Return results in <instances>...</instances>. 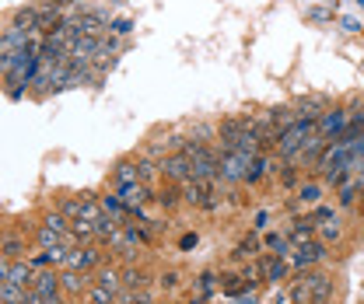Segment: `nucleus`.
<instances>
[{"label":"nucleus","instance_id":"1","mask_svg":"<svg viewBox=\"0 0 364 304\" xmlns=\"http://www.w3.org/2000/svg\"><path fill=\"white\" fill-rule=\"evenodd\" d=\"M333 294V276L326 269H301V276L294 280L291 287V301L294 304H316V301H326Z\"/></svg>","mask_w":364,"mask_h":304},{"label":"nucleus","instance_id":"2","mask_svg":"<svg viewBox=\"0 0 364 304\" xmlns=\"http://www.w3.org/2000/svg\"><path fill=\"white\" fill-rule=\"evenodd\" d=\"M316 133H318L316 119H294L287 130L280 133V140H277V154H280L284 161H298V154L312 143Z\"/></svg>","mask_w":364,"mask_h":304},{"label":"nucleus","instance_id":"3","mask_svg":"<svg viewBox=\"0 0 364 304\" xmlns=\"http://www.w3.org/2000/svg\"><path fill=\"white\" fill-rule=\"evenodd\" d=\"M182 200L189 207H200V210H218L221 207V196H218V178H189L182 185Z\"/></svg>","mask_w":364,"mask_h":304},{"label":"nucleus","instance_id":"4","mask_svg":"<svg viewBox=\"0 0 364 304\" xmlns=\"http://www.w3.org/2000/svg\"><path fill=\"white\" fill-rule=\"evenodd\" d=\"M256 158H259V154H256ZM249 165H252V158H249L245 151H238V147L225 151V147H221V182H245Z\"/></svg>","mask_w":364,"mask_h":304},{"label":"nucleus","instance_id":"5","mask_svg":"<svg viewBox=\"0 0 364 304\" xmlns=\"http://www.w3.org/2000/svg\"><path fill=\"white\" fill-rule=\"evenodd\" d=\"M291 259V266L294 269H312V266H318V262L326 259V241H305V245H294V252L287 256Z\"/></svg>","mask_w":364,"mask_h":304},{"label":"nucleus","instance_id":"6","mask_svg":"<svg viewBox=\"0 0 364 304\" xmlns=\"http://www.w3.org/2000/svg\"><path fill=\"white\" fill-rule=\"evenodd\" d=\"M116 196L123 200V207L130 210V214H140L154 196H151V189L144 185V182H130V185H116Z\"/></svg>","mask_w":364,"mask_h":304},{"label":"nucleus","instance_id":"7","mask_svg":"<svg viewBox=\"0 0 364 304\" xmlns=\"http://www.w3.org/2000/svg\"><path fill=\"white\" fill-rule=\"evenodd\" d=\"M102 266V252L95 245H85V249H70L67 259H63V269H81V273H95Z\"/></svg>","mask_w":364,"mask_h":304},{"label":"nucleus","instance_id":"8","mask_svg":"<svg viewBox=\"0 0 364 304\" xmlns=\"http://www.w3.org/2000/svg\"><path fill=\"white\" fill-rule=\"evenodd\" d=\"M350 119H354V116H350L347 109H329V112L318 119V133H322L326 140H340L343 130L350 126Z\"/></svg>","mask_w":364,"mask_h":304},{"label":"nucleus","instance_id":"9","mask_svg":"<svg viewBox=\"0 0 364 304\" xmlns=\"http://www.w3.org/2000/svg\"><path fill=\"white\" fill-rule=\"evenodd\" d=\"M161 172H165V178H172V182L186 185V182L193 178V161H189L186 151H176V154H168V158L161 161Z\"/></svg>","mask_w":364,"mask_h":304},{"label":"nucleus","instance_id":"10","mask_svg":"<svg viewBox=\"0 0 364 304\" xmlns=\"http://www.w3.org/2000/svg\"><path fill=\"white\" fill-rule=\"evenodd\" d=\"M60 283H63V294H67V298H81V294L91 291L95 276H91V273H81V269H63V273H60Z\"/></svg>","mask_w":364,"mask_h":304},{"label":"nucleus","instance_id":"11","mask_svg":"<svg viewBox=\"0 0 364 304\" xmlns=\"http://www.w3.org/2000/svg\"><path fill=\"white\" fill-rule=\"evenodd\" d=\"M28 291H39V294H49V298H63L60 273H53V269H36V280H32Z\"/></svg>","mask_w":364,"mask_h":304},{"label":"nucleus","instance_id":"12","mask_svg":"<svg viewBox=\"0 0 364 304\" xmlns=\"http://www.w3.org/2000/svg\"><path fill=\"white\" fill-rule=\"evenodd\" d=\"M95 283L116 298V294L123 291V269H119V266H98V269H95Z\"/></svg>","mask_w":364,"mask_h":304},{"label":"nucleus","instance_id":"13","mask_svg":"<svg viewBox=\"0 0 364 304\" xmlns=\"http://www.w3.org/2000/svg\"><path fill=\"white\" fill-rule=\"evenodd\" d=\"M263 269H267V283H280V280H287V269H291V259L287 256H267L263 259Z\"/></svg>","mask_w":364,"mask_h":304},{"label":"nucleus","instance_id":"14","mask_svg":"<svg viewBox=\"0 0 364 304\" xmlns=\"http://www.w3.org/2000/svg\"><path fill=\"white\" fill-rule=\"evenodd\" d=\"M123 287H130V291H144V287H151V273H147V269H140V266H127V269H123Z\"/></svg>","mask_w":364,"mask_h":304},{"label":"nucleus","instance_id":"15","mask_svg":"<svg viewBox=\"0 0 364 304\" xmlns=\"http://www.w3.org/2000/svg\"><path fill=\"white\" fill-rule=\"evenodd\" d=\"M28 256V241L21 234H7L4 238V259H25Z\"/></svg>","mask_w":364,"mask_h":304},{"label":"nucleus","instance_id":"16","mask_svg":"<svg viewBox=\"0 0 364 304\" xmlns=\"http://www.w3.org/2000/svg\"><path fill=\"white\" fill-rule=\"evenodd\" d=\"M112 175H116V185H130V182H140V165H134V161H119Z\"/></svg>","mask_w":364,"mask_h":304},{"label":"nucleus","instance_id":"17","mask_svg":"<svg viewBox=\"0 0 364 304\" xmlns=\"http://www.w3.org/2000/svg\"><path fill=\"white\" fill-rule=\"evenodd\" d=\"M267 172H270V158H267V154H259V158H252V165H249V175H245V182H249V185H256V182H259V178H263Z\"/></svg>","mask_w":364,"mask_h":304},{"label":"nucleus","instance_id":"18","mask_svg":"<svg viewBox=\"0 0 364 304\" xmlns=\"http://www.w3.org/2000/svg\"><path fill=\"white\" fill-rule=\"evenodd\" d=\"M102 210H105V214H109V217H130V210H127V207H123V200H119V196H116V192H112V196H102Z\"/></svg>","mask_w":364,"mask_h":304},{"label":"nucleus","instance_id":"19","mask_svg":"<svg viewBox=\"0 0 364 304\" xmlns=\"http://www.w3.org/2000/svg\"><path fill=\"white\" fill-rule=\"evenodd\" d=\"M242 276H245V287H259V283H263V280H267V269H263V259L249 262V266H245V273H242Z\"/></svg>","mask_w":364,"mask_h":304},{"label":"nucleus","instance_id":"20","mask_svg":"<svg viewBox=\"0 0 364 304\" xmlns=\"http://www.w3.org/2000/svg\"><path fill=\"white\" fill-rule=\"evenodd\" d=\"M298 200H301L305 207H316L318 200H322V185H318V182H305V185L298 189Z\"/></svg>","mask_w":364,"mask_h":304},{"label":"nucleus","instance_id":"21","mask_svg":"<svg viewBox=\"0 0 364 304\" xmlns=\"http://www.w3.org/2000/svg\"><path fill=\"white\" fill-rule=\"evenodd\" d=\"M312 234H316V227H312V224H309V220H305V224H294V227H291V234H287V238H291V241H294V245H305V241H312Z\"/></svg>","mask_w":364,"mask_h":304},{"label":"nucleus","instance_id":"22","mask_svg":"<svg viewBox=\"0 0 364 304\" xmlns=\"http://www.w3.org/2000/svg\"><path fill=\"white\" fill-rule=\"evenodd\" d=\"M322 241H340V217L336 214L322 220Z\"/></svg>","mask_w":364,"mask_h":304},{"label":"nucleus","instance_id":"23","mask_svg":"<svg viewBox=\"0 0 364 304\" xmlns=\"http://www.w3.org/2000/svg\"><path fill=\"white\" fill-rule=\"evenodd\" d=\"M287 241H291V238H284V234H277V231H273V234H267V249H273L277 256H291Z\"/></svg>","mask_w":364,"mask_h":304},{"label":"nucleus","instance_id":"24","mask_svg":"<svg viewBox=\"0 0 364 304\" xmlns=\"http://www.w3.org/2000/svg\"><path fill=\"white\" fill-rule=\"evenodd\" d=\"M242 283H245V276H238V273H225V276H221V287H225L228 294H238Z\"/></svg>","mask_w":364,"mask_h":304},{"label":"nucleus","instance_id":"25","mask_svg":"<svg viewBox=\"0 0 364 304\" xmlns=\"http://www.w3.org/2000/svg\"><path fill=\"white\" fill-rule=\"evenodd\" d=\"M158 283H161V291H176V287L182 283V276L176 273V269H168V273H161V276H158Z\"/></svg>","mask_w":364,"mask_h":304},{"label":"nucleus","instance_id":"26","mask_svg":"<svg viewBox=\"0 0 364 304\" xmlns=\"http://www.w3.org/2000/svg\"><path fill=\"white\" fill-rule=\"evenodd\" d=\"M25 304H63V298H49V294H39V291H28Z\"/></svg>","mask_w":364,"mask_h":304},{"label":"nucleus","instance_id":"27","mask_svg":"<svg viewBox=\"0 0 364 304\" xmlns=\"http://www.w3.org/2000/svg\"><path fill=\"white\" fill-rule=\"evenodd\" d=\"M214 280H218L214 273H200V280H196V287H200V294H203V298H207V294H214V287H218Z\"/></svg>","mask_w":364,"mask_h":304},{"label":"nucleus","instance_id":"28","mask_svg":"<svg viewBox=\"0 0 364 304\" xmlns=\"http://www.w3.org/2000/svg\"><path fill=\"white\" fill-rule=\"evenodd\" d=\"M179 189H161V192H158V196H154V200H158V203H161V207H176V203H179Z\"/></svg>","mask_w":364,"mask_h":304},{"label":"nucleus","instance_id":"29","mask_svg":"<svg viewBox=\"0 0 364 304\" xmlns=\"http://www.w3.org/2000/svg\"><path fill=\"white\" fill-rule=\"evenodd\" d=\"M136 165H140V182L151 185V182H154V165H151V161H136Z\"/></svg>","mask_w":364,"mask_h":304},{"label":"nucleus","instance_id":"30","mask_svg":"<svg viewBox=\"0 0 364 304\" xmlns=\"http://www.w3.org/2000/svg\"><path fill=\"white\" fill-rule=\"evenodd\" d=\"M130 28H134V21H130V18H119V21H112V25H109V32H116V36H127Z\"/></svg>","mask_w":364,"mask_h":304},{"label":"nucleus","instance_id":"31","mask_svg":"<svg viewBox=\"0 0 364 304\" xmlns=\"http://www.w3.org/2000/svg\"><path fill=\"white\" fill-rule=\"evenodd\" d=\"M63 304H81V298H63Z\"/></svg>","mask_w":364,"mask_h":304},{"label":"nucleus","instance_id":"32","mask_svg":"<svg viewBox=\"0 0 364 304\" xmlns=\"http://www.w3.org/2000/svg\"><path fill=\"white\" fill-rule=\"evenodd\" d=\"M316 304H333V301H329V298H326V301H316Z\"/></svg>","mask_w":364,"mask_h":304},{"label":"nucleus","instance_id":"33","mask_svg":"<svg viewBox=\"0 0 364 304\" xmlns=\"http://www.w3.org/2000/svg\"><path fill=\"white\" fill-rule=\"evenodd\" d=\"M189 304H203V301H189Z\"/></svg>","mask_w":364,"mask_h":304},{"label":"nucleus","instance_id":"34","mask_svg":"<svg viewBox=\"0 0 364 304\" xmlns=\"http://www.w3.org/2000/svg\"><path fill=\"white\" fill-rule=\"evenodd\" d=\"M161 304H168V301H161Z\"/></svg>","mask_w":364,"mask_h":304}]
</instances>
